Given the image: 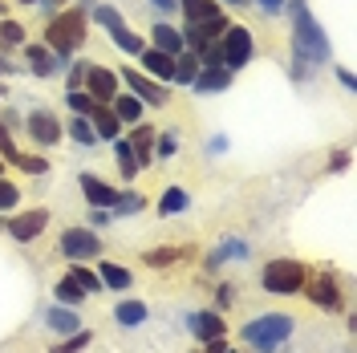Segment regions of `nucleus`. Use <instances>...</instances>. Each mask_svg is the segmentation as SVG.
I'll return each mask as SVG.
<instances>
[{
	"label": "nucleus",
	"instance_id": "nucleus-9",
	"mask_svg": "<svg viewBox=\"0 0 357 353\" xmlns=\"http://www.w3.org/2000/svg\"><path fill=\"white\" fill-rule=\"evenodd\" d=\"M45 223H49V211H45V207H37V211H24V216H17V220L8 223V236H13L17 243H33L45 232Z\"/></svg>",
	"mask_w": 357,
	"mask_h": 353
},
{
	"label": "nucleus",
	"instance_id": "nucleus-28",
	"mask_svg": "<svg viewBox=\"0 0 357 353\" xmlns=\"http://www.w3.org/2000/svg\"><path fill=\"white\" fill-rule=\"evenodd\" d=\"M69 138H73V142H82V147H93V142H98L93 122H89L86 114H73V118H69Z\"/></svg>",
	"mask_w": 357,
	"mask_h": 353
},
{
	"label": "nucleus",
	"instance_id": "nucleus-19",
	"mask_svg": "<svg viewBox=\"0 0 357 353\" xmlns=\"http://www.w3.org/2000/svg\"><path fill=\"white\" fill-rule=\"evenodd\" d=\"M45 325H49V329H57V333H77L82 329V317H77V313L73 309H66V305H61V309H49L45 313Z\"/></svg>",
	"mask_w": 357,
	"mask_h": 353
},
{
	"label": "nucleus",
	"instance_id": "nucleus-7",
	"mask_svg": "<svg viewBox=\"0 0 357 353\" xmlns=\"http://www.w3.org/2000/svg\"><path fill=\"white\" fill-rule=\"evenodd\" d=\"M122 82L130 86V93L138 98V102H151V106H167V86H158L155 77H146V73H138V69H126L122 73Z\"/></svg>",
	"mask_w": 357,
	"mask_h": 353
},
{
	"label": "nucleus",
	"instance_id": "nucleus-29",
	"mask_svg": "<svg viewBox=\"0 0 357 353\" xmlns=\"http://www.w3.org/2000/svg\"><path fill=\"white\" fill-rule=\"evenodd\" d=\"M187 203H191V195L183 187H171V191H162V199H158V211L162 216H178V211H187Z\"/></svg>",
	"mask_w": 357,
	"mask_h": 353
},
{
	"label": "nucleus",
	"instance_id": "nucleus-31",
	"mask_svg": "<svg viewBox=\"0 0 357 353\" xmlns=\"http://www.w3.org/2000/svg\"><path fill=\"white\" fill-rule=\"evenodd\" d=\"M66 106H69V110H73V114H86V118H89V110H93L98 102L89 98L86 89H69V93H66Z\"/></svg>",
	"mask_w": 357,
	"mask_h": 353
},
{
	"label": "nucleus",
	"instance_id": "nucleus-48",
	"mask_svg": "<svg viewBox=\"0 0 357 353\" xmlns=\"http://www.w3.org/2000/svg\"><path fill=\"white\" fill-rule=\"evenodd\" d=\"M4 69H8V66H4V57H0V73H4Z\"/></svg>",
	"mask_w": 357,
	"mask_h": 353
},
{
	"label": "nucleus",
	"instance_id": "nucleus-38",
	"mask_svg": "<svg viewBox=\"0 0 357 353\" xmlns=\"http://www.w3.org/2000/svg\"><path fill=\"white\" fill-rule=\"evenodd\" d=\"M86 345H89V333L77 329V333H69V341H66V345H57L53 353H82Z\"/></svg>",
	"mask_w": 357,
	"mask_h": 353
},
{
	"label": "nucleus",
	"instance_id": "nucleus-39",
	"mask_svg": "<svg viewBox=\"0 0 357 353\" xmlns=\"http://www.w3.org/2000/svg\"><path fill=\"white\" fill-rule=\"evenodd\" d=\"M17 167H21V171H29V175H45V171H49V163H45V158H37V155H21V158H17Z\"/></svg>",
	"mask_w": 357,
	"mask_h": 353
},
{
	"label": "nucleus",
	"instance_id": "nucleus-40",
	"mask_svg": "<svg viewBox=\"0 0 357 353\" xmlns=\"http://www.w3.org/2000/svg\"><path fill=\"white\" fill-rule=\"evenodd\" d=\"M93 17H98V24H106V29H114V24H122V17H118V8H110V4H98V8H93Z\"/></svg>",
	"mask_w": 357,
	"mask_h": 353
},
{
	"label": "nucleus",
	"instance_id": "nucleus-24",
	"mask_svg": "<svg viewBox=\"0 0 357 353\" xmlns=\"http://www.w3.org/2000/svg\"><path fill=\"white\" fill-rule=\"evenodd\" d=\"M110 41L118 45L122 53H130V57H138V53L146 49V45H142V37H138V33H130V29H126V21H122V24H114V29H110Z\"/></svg>",
	"mask_w": 357,
	"mask_h": 353
},
{
	"label": "nucleus",
	"instance_id": "nucleus-37",
	"mask_svg": "<svg viewBox=\"0 0 357 353\" xmlns=\"http://www.w3.org/2000/svg\"><path fill=\"white\" fill-rule=\"evenodd\" d=\"M24 41V29L17 21H0V45H21Z\"/></svg>",
	"mask_w": 357,
	"mask_h": 353
},
{
	"label": "nucleus",
	"instance_id": "nucleus-20",
	"mask_svg": "<svg viewBox=\"0 0 357 353\" xmlns=\"http://www.w3.org/2000/svg\"><path fill=\"white\" fill-rule=\"evenodd\" d=\"M151 37H155V49H162V53H171V57L183 53V33L171 29V24H155V29H151Z\"/></svg>",
	"mask_w": 357,
	"mask_h": 353
},
{
	"label": "nucleus",
	"instance_id": "nucleus-26",
	"mask_svg": "<svg viewBox=\"0 0 357 353\" xmlns=\"http://www.w3.org/2000/svg\"><path fill=\"white\" fill-rule=\"evenodd\" d=\"M178 8L187 13V21H191V24L211 21V17L220 13V4H215V0H178Z\"/></svg>",
	"mask_w": 357,
	"mask_h": 353
},
{
	"label": "nucleus",
	"instance_id": "nucleus-45",
	"mask_svg": "<svg viewBox=\"0 0 357 353\" xmlns=\"http://www.w3.org/2000/svg\"><path fill=\"white\" fill-rule=\"evenodd\" d=\"M151 4H155V8H162V13H175V8H178V0H151Z\"/></svg>",
	"mask_w": 357,
	"mask_h": 353
},
{
	"label": "nucleus",
	"instance_id": "nucleus-1",
	"mask_svg": "<svg viewBox=\"0 0 357 353\" xmlns=\"http://www.w3.org/2000/svg\"><path fill=\"white\" fill-rule=\"evenodd\" d=\"M292 329H296V321H292L289 313H264V317H252L240 337H244L252 350L276 353V350H280V345L292 337Z\"/></svg>",
	"mask_w": 357,
	"mask_h": 353
},
{
	"label": "nucleus",
	"instance_id": "nucleus-15",
	"mask_svg": "<svg viewBox=\"0 0 357 353\" xmlns=\"http://www.w3.org/2000/svg\"><path fill=\"white\" fill-rule=\"evenodd\" d=\"M89 122H93V134H98V142H110V138H118V130H122L118 114H114L110 106H102V102L89 110Z\"/></svg>",
	"mask_w": 357,
	"mask_h": 353
},
{
	"label": "nucleus",
	"instance_id": "nucleus-33",
	"mask_svg": "<svg viewBox=\"0 0 357 353\" xmlns=\"http://www.w3.org/2000/svg\"><path fill=\"white\" fill-rule=\"evenodd\" d=\"M195 29H199V33H203V37H207V41H220L223 33H227V17H223V13H215L211 21H199V24H195Z\"/></svg>",
	"mask_w": 357,
	"mask_h": 353
},
{
	"label": "nucleus",
	"instance_id": "nucleus-12",
	"mask_svg": "<svg viewBox=\"0 0 357 353\" xmlns=\"http://www.w3.org/2000/svg\"><path fill=\"white\" fill-rule=\"evenodd\" d=\"M227 86H231V69H223V66H203L191 77V89L195 93H215V89H227Z\"/></svg>",
	"mask_w": 357,
	"mask_h": 353
},
{
	"label": "nucleus",
	"instance_id": "nucleus-10",
	"mask_svg": "<svg viewBox=\"0 0 357 353\" xmlns=\"http://www.w3.org/2000/svg\"><path fill=\"white\" fill-rule=\"evenodd\" d=\"M29 138L41 142V147H57L61 142V122L49 110H33L29 114Z\"/></svg>",
	"mask_w": 357,
	"mask_h": 353
},
{
	"label": "nucleus",
	"instance_id": "nucleus-47",
	"mask_svg": "<svg viewBox=\"0 0 357 353\" xmlns=\"http://www.w3.org/2000/svg\"><path fill=\"white\" fill-rule=\"evenodd\" d=\"M17 4H41V0H17Z\"/></svg>",
	"mask_w": 357,
	"mask_h": 353
},
{
	"label": "nucleus",
	"instance_id": "nucleus-35",
	"mask_svg": "<svg viewBox=\"0 0 357 353\" xmlns=\"http://www.w3.org/2000/svg\"><path fill=\"white\" fill-rule=\"evenodd\" d=\"M69 276H73V280H77V285L86 288V292H102V280H98V272H89V268L73 264V268H69Z\"/></svg>",
	"mask_w": 357,
	"mask_h": 353
},
{
	"label": "nucleus",
	"instance_id": "nucleus-16",
	"mask_svg": "<svg viewBox=\"0 0 357 353\" xmlns=\"http://www.w3.org/2000/svg\"><path fill=\"white\" fill-rule=\"evenodd\" d=\"M191 333H195L199 341H211V337H223L227 325H223V317L215 309H207V313H195V317H191Z\"/></svg>",
	"mask_w": 357,
	"mask_h": 353
},
{
	"label": "nucleus",
	"instance_id": "nucleus-46",
	"mask_svg": "<svg viewBox=\"0 0 357 353\" xmlns=\"http://www.w3.org/2000/svg\"><path fill=\"white\" fill-rule=\"evenodd\" d=\"M256 4H260L264 13H280V0H256Z\"/></svg>",
	"mask_w": 357,
	"mask_h": 353
},
{
	"label": "nucleus",
	"instance_id": "nucleus-23",
	"mask_svg": "<svg viewBox=\"0 0 357 353\" xmlns=\"http://www.w3.org/2000/svg\"><path fill=\"white\" fill-rule=\"evenodd\" d=\"M53 296H57L61 305H69V309H77V305L86 301L89 292H86V288H82V285H77L73 276H61V280H57V288H53Z\"/></svg>",
	"mask_w": 357,
	"mask_h": 353
},
{
	"label": "nucleus",
	"instance_id": "nucleus-8",
	"mask_svg": "<svg viewBox=\"0 0 357 353\" xmlns=\"http://www.w3.org/2000/svg\"><path fill=\"white\" fill-rule=\"evenodd\" d=\"M86 93L93 98V102L110 106L114 93H118V73H110L106 66H89L86 69Z\"/></svg>",
	"mask_w": 357,
	"mask_h": 353
},
{
	"label": "nucleus",
	"instance_id": "nucleus-34",
	"mask_svg": "<svg viewBox=\"0 0 357 353\" xmlns=\"http://www.w3.org/2000/svg\"><path fill=\"white\" fill-rule=\"evenodd\" d=\"M21 203V187L17 183H8V179L0 175V211H13Z\"/></svg>",
	"mask_w": 357,
	"mask_h": 353
},
{
	"label": "nucleus",
	"instance_id": "nucleus-32",
	"mask_svg": "<svg viewBox=\"0 0 357 353\" xmlns=\"http://www.w3.org/2000/svg\"><path fill=\"white\" fill-rule=\"evenodd\" d=\"M183 256V248H155V252H146V264L151 268H171Z\"/></svg>",
	"mask_w": 357,
	"mask_h": 353
},
{
	"label": "nucleus",
	"instance_id": "nucleus-49",
	"mask_svg": "<svg viewBox=\"0 0 357 353\" xmlns=\"http://www.w3.org/2000/svg\"><path fill=\"white\" fill-rule=\"evenodd\" d=\"M227 4H244V0H227Z\"/></svg>",
	"mask_w": 357,
	"mask_h": 353
},
{
	"label": "nucleus",
	"instance_id": "nucleus-18",
	"mask_svg": "<svg viewBox=\"0 0 357 353\" xmlns=\"http://www.w3.org/2000/svg\"><path fill=\"white\" fill-rule=\"evenodd\" d=\"M110 110L118 114V122H122V126H134V122H142V102H138L134 93H114Z\"/></svg>",
	"mask_w": 357,
	"mask_h": 353
},
{
	"label": "nucleus",
	"instance_id": "nucleus-42",
	"mask_svg": "<svg viewBox=\"0 0 357 353\" xmlns=\"http://www.w3.org/2000/svg\"><path fill=\"white\" fill-rule=\"evenodd\" d=\"M178 151V138L175 134H162V138H158V158H171Z\"/></svg>",
	"mask_w": 357,
	"mask_h": 353
},
{
	"label": "nucleus",
	"instance_id": "nucleus-27",
	"mask_svg": "<svg viewBox=\"0 0 357 353\" xmlns=\"http://www.w3.org/2000/svg\"><path fill=\"white\" fill-rule=\"evenodd\" d=\"M199 73V53H191V49H183L175 57V77L171 82H183V86H191V77Z\"/></svg>",
	"mask_w": 357,
	"mask_h": 353
},
{
	"label": "nucleus",
	"instance_id": "nucleus-44",
	"mask_svg": "<svg viewBox=\"0 0 357 353\" xmlns=\"http://www.w3.org/2000/svg\"><path fill=\"white\" fill-rule=\"evenodd\" d=\"M207 353H227V341H223V337H211V341H207Z\"/></svg>",
	"mask_w": 357,
	"mask_h": 353
},
{
	"label": "nucleus",
	"instance_id": "nucleus-50",
	"mask_svg": "<svg viewBox=\"0 0 357 353\" xmlns=\"http://www.w3.org/2000/svg\"><path fill=\"white\" fill-rule=\"evenodd\" d=\"M0 175H4V163H0Z\"/></svg>",
	"mask_w": 357,
	"mask_h": 353
},
{
	"label": "nucleus",
	"instance_id": "nucleus-41",
	"mask_svg": "<svg viewBox=\"0 0 357 353\" xmlns=\"http://www.w3.org/2000/svg\"><path fill=\"white\" fill-rule=\"evenodd\" d=\"M0 155L8 158V163H17V158H21V151L13 147V134L4 130V122H0Z\"/></svg>",
	"mask_w": 357,
	"mask_h": 353
},
{
	"label": "nucleus",
	"instance_id": "nucleus-36",
	"mask_svg": "<svg viewBox=\"0 0 357 353\" xmlns=\"http://www.w3.org/2000/svg\"><path fill=\"white\" fill-rule=\"evenodd\" d=\"M142 207H146V199L138 195V191H122L118 203H114V211H142Z\"/></svg>",
	"mask_w": 357,
	"mask_h": 353
},
{
	"label": "nucleus",
	"instance_id": "nucleus-51",
	"mask_svg": "<svg viewBox=\"0 0 357 353\" xmlns=\"http://www.w3.org/2000/svg\"><path fill=\"white\" fill-rule=\"evenodd\" d=\"M195 353H199V350H195Z\"/></svg>",
	"mask_w": 357,
	"mask_h": 353
},
{
	"label": "nucleus",
	"instance_id": "nucleus-3",
	"mask_svg": "<svg viewBox=\"0 0 357 353\" xmlns=\"http://www.w3.org/2000/svg\"><path fill=\"white\" fill-rule=\"evenodd\" d=\"M45 33H49V45L57 49V61H69V53L86 45V13L82 8H69L61 17H53Z\"/></svg>",
	"mask_w": 357,
	"mask_h": 353
},
{
	"label": "nucleus",
	"instance_id": "nucleus-5",
	"mask_svg": "<svg viewBox=\"0 0 357 353\" xmlns=\"http://www.w3.org/2000/svg\"><path fill=\"white\" fill-rule=\"evenodd\" d=\"M220 49H223V69H244L252 61V53H256V45H252V33H248L244 24H227V33L220 37Z\"/></svg>",
	"mask_w": 357,
	"mask_h": 353
},
{
	"label": "nucleus",
	"instance_id": "nucleus-30",
	"mask_svg": "<svg viewBox=\"0 0 357 353\" xmlns=\"http://www.w3.org/2000/svg\"><path fill=\"white\" fill-rule=\"evenodd\" d=\"M114 151H118V167H122V175H126V179H134V171L142 167V163H138V151H134L130 142H118Z\"/></svg>",
	"mask_w": 357,
	"mask_h": 353
},
{
	"label": "nucleus",
	"instance_id": "nucleus-14",
	"mask_svg": "<svg viewBox=\"0 0 357 353\" xmlns=\"http://www.w3.org/2000/svg\"><path fill=\"white\" fill-rule=\"evenodd\" d=\"M82 191H86V199L93 203V207H110L114 211V203H118V191L98 175H82Z\"/></svg>",
	"mask_w": 357,
	"mask_h": 353
},
{
	"label": "nucleus",
	"instance_id": "nucleus-21",
	"mask_svg": "<svg viewBox=\"0 0 357 353\" xmlns=\"http://www.w3.org/2000/svg\"><path fill=\"white\" fill-rule=\"evenodd\" d=\"M24 57H29V69H33L37 77H53L57 61L49 57V49H45V45H24Z\"/></svg>",
	"mask_w": 357,
	"mask_h": 353
},
{
	"label": "nucleus",
	"instance_id": "nucleus-22",
	"mask_svg": "<svg viewBox=\"0 0 357 353\" xmlns=\"http://www.w3.org/2000/svg\"><path fill=\"white\" fill-rule=\"evenodd\" d=\"M114 321H118L122 329H134V325L146 321V305H142V301H122V305H114Z\"/></svg>",
	"mask_w": 357,
	"mask_h": 353
},
{
	"label": "nucleus",
	"instance_id": "nucleus-13",
	"mask_svg": "<svg viewBox=\"0 0 357 353\" xmlns=\"http://www.w3.org/2000/svg\"><path fill=\"white\" fill-rule=\"evenodd\" d=\"M138 57H142V69H146L155 82H171V77H175V57H171V53H162V49H142Z\"/></svg>",
	"mask_w": 357,
	"mask_h": 353
},
{
	"label": "nucleus",
	"instance_id": "nucleus-25",
	"mask_svg": "<svg viewBox=\"0 0 357 353\" xmlns=\"http://www.w3.org/2000/svg\"><path fill=\"white\" fill-rule=\"evenodd\" d=\"M151 142H155V126H142V122H134V130H130V147L138 151V163H142V167L151 163Z\"/></svg>",
	"mask_w": 357,
	"mask_h": 353
},
{
	"label": "nucleus",
	"instance_id": "nucleus-17",
	"mask_svg": "<svg viewBox=\"0 0 357 353\" xmlns=\"http://www.w3.org/2000/svg\"><path fill=\"white\" fill-rule=\"evenodd\" d=\"M98 280L106 288H114V292H126V288L134 285V276L122 264H114V260H102V264H98Z\"/></svg>",
	"mask_w": 357,
	"mask_h": 353
},
{
	"label": "nucleus",
	"instance_id": "nucleus-6",
	"mask_svg": "<svg viewBox=\"0 0 357 353\" xmlns=\"http://www.w3.org/2000/svg\"><path fill=\"white\" fill-rule=\"evenodd\" d=\"M61 252L69 260H98L102 256V240L89 232V227H69L61 236Z\"/></svg>",
	"mask_w": 357,
	"mask_h": 353
},
{
	"label": "nucleus",
	"instance_id": "nucleus-2",
	"mask_svg": "<svg viewBox=\"0 0 357 353\" xmlns=\"http://www.w3.org/2000/svg\"><path fill=\"white\" fill-rule=\"evenodd\" d=\"M292 24H296V57L305 61H317V66H325L329 61V37L321 33V24L312 21L309 4L305 0H292Z\"/></svg>",
	"mask_w": 357,
	"mask_h": 353
},
{
	"label": "nucleus",
	"instance_id": "nucleus-43",
	"mask_svg": "<svg viewBox=\"0 0 357 353\" xmlns=\"http://www.w3.org/2000/svg\"><path fill=\"white\" fill-rule=\"evenodd\" d=\"M231 301H236V288H231V285H220V296H215V305H220V309H227Z\"/></svg>",
	"mask_w": 357,
	"mask_h": 353
},
{
	"label": "nucleus",
	"instance_id": "nucleus-11",
	"mask_svg": "<svg viewBox=\"0 0 357 353\" xmlns=\"http://www.w3.org/2000/svg\"><path fill=\"white\" fill-rule=\"evenodd\" d=\"M301 292H309V301L321 309H341V288H337L333 276H312V280H305Z\"/></svg>",
	"mask_w": 357,
	"mask_h": 353
},
{
	"label": "nucleus",
	"instance_id": "nucleus-4",
	"mask_svg": "<svg viewBox=\"0 0 357 353\" xmlns=\"http://www.w3.org/2000/svg\"><path fill=\"white\" fill-rule=\"evenodd\" d=\"M305 280H309L305 264H301V260H289V256H280V260H268V264H264V276H260L264 292H272V296H296V292L305 288Z\"/></svg>",
	"mask_w": 357,
	"mask_h": 353
}]
</instances>
